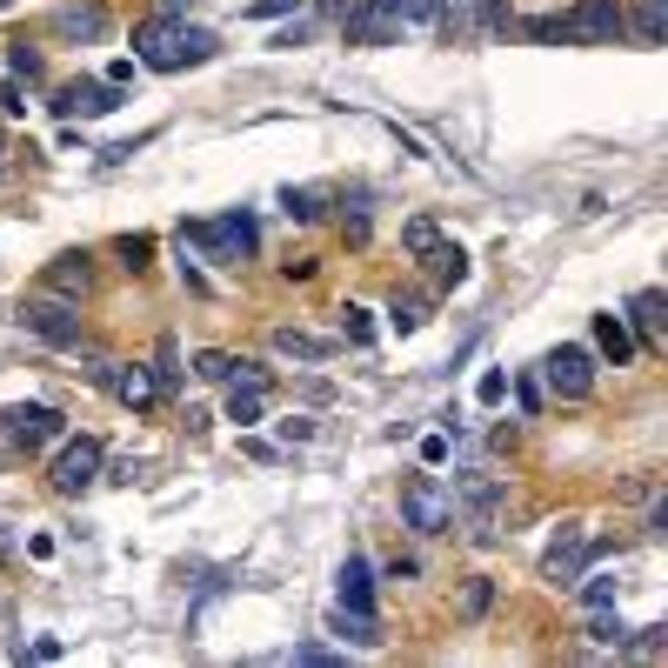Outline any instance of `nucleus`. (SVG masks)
Returning a JSON list of instances; mask_svg holds the SVG:
<instances>
[{"instance_id":"2f4dec72","label":"nucleus","mask_w":668,"mask_h":668,"mask_svg":"<svg viewBox=\"0 0 668 668\" xmlns=\"http://www.w3.org/2000/svg\"><path fill=\"white\" fill-rule=\"evenodd\" d=\"M114 255H121V268H147L154 241H147V234H121V241H114Z\"/></svg>"},{"instance_id":"6e6552de","label":"nucleus","mask_w":668,"mask_h":668,"mask_svg":"<svg viewBox=\"0 0 668 668\" xmlns=\"http://www.w3.org/2000/svg\"><path fill=\"white\" fill-rule=\"evenodd\" d=\"M589 555H595L589 528H581V522H561V535H555L548 555H542V581H555V589H575L581 568H589Z\"/></svg>"},{"instance_id":"412c9836","label":"nucleus","mask_w":668,"mask_h":668,"mask_svg":"<svg viewBox=\"0 0 668 668\" xmlns=\"http://www.w3.org/2000/svg\"><path fill=\"white\" fill-rule=\"evenodd\" d=\"M589 635H595V648H615V655H628V642H635V635L622 628V615H609V609L589 615Z\"/></svg>"},{"instance_id":"dca6fc26","label":"nucleus","mask_w":668,"mask_h":668,"mask_svg":"<svg viewBox=\"0 0 668 668\" xmlns=\"http://www.w3.org/2000/svg\"><path fill=\"white\" fill-rule=\"evenodd\" d=\"M628 41L668 47V14H661V0H635V8H628Z\"/></svg>"},{"instance_id":"f03ea898","label":"nucleus","mask_w":668,"mask_h":668,"mask_svg":"<svg viewBox=\"0 0 668 668\" xmlns=\"http://www.w3.org/2000/svg\"><path fill=\"white\" fill-rule=\"evenodd\" d=\"M401 522L414 535H448L455 528V494L435 481V475H408L401 481Z\"/></svg>"},{"instance_id":"20e7f679","label":"nucleus","mask_w":668,"mask_h":668,"mask_svg":"<svg viewBox=\"0 0 668 668\" xmlns=\"http://www.w3.org/2000/svg\"><path fill=\"white\" fill-rule=\"evenodd\" d=\"M628 41V0H575L568 8V47H615Z\"/></svg>"},{"instance_id":"423d86ee","label":"nucleus","mask_w":668,"mask_h":668,"mask_svg":"<svg viewBox=\"0 0 668 668\" xmlns=\"http://www.w3.org/2000/svg\"><path fill=\"white\" fill-rule=\"evenodd\" d=\"M542 375H548V394H561V401H589V394H595V348L561 342V348H548Z\"/></svg>"},{"instance_id":"5701e85b","label":"nucleus","mask_w":668,"mask_h":668,"mask_svg":"<svg viewBox=\"0 0 668 668\" xmlns=\"http://www.w3.org/2000/svg\"><path fill=\"white\" fill-rule=\"evenodd\" d=\"M635 321L655 334V342L668 348V294H635Z\"/></svg>"},{"instance_id":"f257e3e1","label":"nucleus","mask_w":668,"mask_h":668,"mask_svg":"<svg viewBox=\"0 0 668 668\" xmlns=\"http://www.w3.org/2000/svg\"><path fill=\"white\" fill-rule=\"evenodd\" d=\"M181 247H201L214 268H234L241 255H255V221L241 208L221 214V221H181Z\"/></svg>"},{"instance_id":"b1692460","label":"nucleus","mask_w":668,"mask_h":668,"mask_svg":"<svg viewBox=\"0 0 668 668\" xmlns=\"http://www.w3.org/2000/svg\"><path fill=\"white\" fill-rule=\"evenodd\" d=\"M321 208H327V188H288V194H281V214H288V221H314Z\"/></svg>"},{"instance_id":"a211bd4d","label":"nucleus","mask_w":668,"mask_h":668,"mask_svg":"<svg viewBox=\"0 0 668 668\" xmlns=\"http://www.w3.org/2000/svg\"><path fill=\"white\" fill-rule=\"evenodd\" d=\"M261 408H268V388H255V381H227V422H234V428H255V422H261Z\"/></svg>"},{"instance_id":"a19ab883","label":"nucleus","mask_w":668,"mask_h":668,"mask_svg":"<svg viewBox=\"0 0 668 668\" xmlns=\"http://www.w3.org/2000/svg\"><path fill=\"white\" fill-rule=\"evenodd\" d=\"M301 41H308V21H294V27H281V34H275V47H301Z\"/></svg>"},{"instance_id":"9b49d317","label":"nucleus","mask_w":668,"mask_h":668,"mask_svg":"<svg viewBox=\"0 0 668 668\" xmlns=\"http://www.w3.org/2000/svg\"><path fill=\"white\" fill-rule=\"evenodd\" d=\"M134 54H141V67H154V74H175V67H181V21H175V14L147 21V27L134 34Z\"/></svg>"},{"instance_id":"c85d7f7f","label":"nucleus","mask_w":668,"mask_h":668,"mask_svg":"<svg viewBox=\"0 0 668 668\" xmlns=\"http://www.w3.org/2000/svg\"><path fill=\"white\" fill-rule=\"evenodd\" d=\"M388 321H394V334H414V327H422V321H428V301H414V294L401 301V294H394V308H388Z\"/></svg>"},{"instance_id":"c9c22d12","label":"nucleus","mask_w":668,"mask_h":668,"mask_svg":"<svg viewBox=\"0 0 668 668\" xmlns=\"http://www.w3.org/2000/svg\"><path fill=\"white\" fill-rule=\"evenodd\" d=\"M501 394H509V375H501V368H488V375L475 381V401H481V408H494Z\"/></svg>"},{"instance_id":"49530a36","label":"nucleus","mask_w":668,"mask_h":668,"mask_svg":"<svg viewBox=\"0 0 668 668\" xmlns=\"http://www.w3.org/2000/svg\"><path fill=\"white\" fill-rule=\"evenodd\" d=\"M661 14H668V0H661Z\"/></svg>"},{"instance_id":"ddd939ff","label":"nucleus","mask_w":668,"mask_h":668,"mask_svg":"<svg viewBox=\"0 0 668 668\" xmlns=\"http://www.w3.org/2000/svg\"><path fill=\"white\" fill-rule=\"evenodd\" d=\"M54 34L60 41H101L108 34V8H101V0H88V8H60L54 14Z\"/></svg>"},{"instance_id":"393cba45","label":"nucleus","mask_w":668,"mask_h":668,"mask_svg":"<svg viewBox=\"0 0 668 668\" xmlns=\"http://www.w3.org/2000/svg\"><path fill=\"white\" fill-rule=\"evenodd\" d=\"M194 375H201V381H234V375H241V355H227V348H201V355H194Z\"/></svg>"},{"instance_id":"c756f323","label":"nucleus","mask_w":668,"mask_h":668,"mask_svg":"<svg viewBox=\"0 0 668 668\" xmlns=\"http://www.w3.org/2000/svg\"><path fill=\"white\" fill-rule=\"evenodd\" d=\"M442 14H448V0H401V21L408 27H435Z\"/></svg>"},{"instance_id":"a18cd8bd","label":"nucleus","mask_w":668,"mask_h":668,"mask_svg":"<svg viewBox=\"0 0 668 668\" xmlns=\"http://www.w3.org/2000/svg\"><path fill=\"white\" fill-rule=\"evenodd\" d=\"M0 154H8V134H0Z\"/></svg>"},{"instance_id":"c03bdc74","label":"nucleus","mask_w":668,"mask_h":668,"mask_svg":"<svg viewBox=\"0 0 668 668\" xmlns=\"http://www.w3.org/2000/svg\"><path fill=\"white\" fill-rule=\"evenodd\" d=\"M188 8V0H160V14H181Z\"/></svg>"},{"instance_id":"79ce46f5","label":"nucleus","mask_w":668,"mask_h":668,"mask_svg":"<svg viewBox=\"0 0 668 668\" xmlns=\"http://www.w3.org/2000/svg\"><path fill=\"white\" fill-rule=\"evenodd\" d=\"M355 8V0H321V14H348Z\"/></svg>"},{"instance_id":"aec40b11","label":"nucleus","mask_w":668,"mask_h":668,"mask_svg":"<svg viewBox=\"0 0 668 668\" xmlns=\"http://www.w3.org/2000/svg\"><path fill=\"white\" fill-rule=\"evenodd\" d=\"M488 609H494V581H488V575H468L461 595H455V615H461V622H481Z\"/></svg>"},{"instance_id":"4be33fe9","label":"nucleus","mask_w":668,"mask_h":668,"mask_svg":"<svg viewBox=\"0 0 668 668\" xmlns=\"http://www.w3.org/2000/svg\"><path fill=\"white\" fill-rule=\"evenodd\" d=\"M401 247H408V255H422V261H428V255H435V247H442V227H435L428 214H414V221L401 227Z\"/></svg>"},{"instance_id":"e433bc0d","label":"nucleus","mask_w":668,"mask_h":668,"mask_svg":"<svg viewBox=\"0 0 668 668\" xmlns=\"http://www.w3.org/2000/svg\"><path fill=\"white\" fill-rule=\"evenodd\" d=\"M275 428H281V442H288V448L314 435V422H308V414H288V422H275Z\"/></svg>"},{"instance_id":"2eb2a0df","label":"nucleus","mask_w":668,"mask_h":668,"mask_svg":"<svg viewBox=\"0 0 668 668\" xmlns=\"http://www.w3.org/2000/svg\"><path fill=\"white\" fill-rule=\"evenodd\" d=\"M342 609L375 615V568H368V555H348L342 561Z\"/></svg>"},{"instance_id":"1a4fd4ad","label":"nucleus","mask_w":668,"mask_h":668,"mask_svg":"<svg viewBox=\"0 0 668 668\" xmlns=\"http://www.w3.org/2000/svg\"><path fill=\"white\" fill-rule=\"evenodd\" d=\"M47 108H54L60 121H74V114H80V121H101V114L121 108V88H114V80H67Z\"/></svg>"},{"instance_id":"7c9ffc66","label":"nucleus","mask_w":668,"mask_h":668,"mask_svg":"<svg viewBox=\"0 0 668 668\" xmlns=\"http://www.w3.org/2000/svg\"><path fill=\"white\" fill-rule=\"evenodd\" d=\"M342 334H348L355 348H368V342H375V321H368V308H355V301H348V308H342Z\"/></svg>"},{"instance_id":"9d476101","label":"nucleus","mask_w":668,"mask_h":668,"mask_svg":"<svg viewBox=\"0 0 668 668\" xmlns=\"http://www.w3.org/2000/svg\"><path fill=\"white\" fill-rule=\"evenodd\" d=\"M41 288H47V294H67V301H88V288H94V255H88V247H67V255H54V261L41 268Z\"/></svg>"},{"instance_id":"f704fd0d","label":"nucleus","mask_w":668,"mask_h":668,"mask_svg":"<svg viewBox=\"0 0 668 668\" xmlns=\"http://www.w3.org/2000/svg\"><path fill=\"white\" fill-rule=\"evenodd\" d=\"M628 655H648V661H655V655H668V622H655V628H642V635L628 642Z\"/></svg>"},{"instance_id":"473e14b6","label":"nucleus","mask_w":668,"mask_h":668,"mask_svg":"<svg viewBox=\"0 0 668 668\" xmlns=\"http://www.w3.org/2000/svg\"><path fill=\"white\" fill-rule=\"evenodd\" d=\"M575 589H581V609H589V615L595 609H615V581H602V575L595 581H575Z\"/></svg>"},{"instance_id":"37998d69","label":"nucleus","mask_w":668,"mask_h":668,"mask_svg":"<svg viewBox=\"0 0 668 668\" xmlns=\"http://www.w3.org/2000/svg\"><path fill=\"white\" fill-rule=\"evenodd\" d=\"M8 555H14V535H8V528H0V561H8Z\"/></svg>"},{"instance_id":"7ed1b4c3","label":"nucleus","mask_w":668,"mask_h":668,"mask_svg":"<svg viewBox=\"0 0 668 668\" xmlns=\"http://www.w3.org/2000/svg\"><path fill=\"white\" fill-rule=\"evenodd\" d=\"M21 327L34 334V342H47V348H80V301L41 288L34 301H21Z\"/></svg>"},{"instance_id":"39448f33","label":"nucleus","mask_w":668,"mask_h":668,"mask_svg":"<svg viewBox=\"0 0 668 668\" xmlns=\"http://www.w3.org/2000/svg\"><path fill=\"white\" fill-rule=\"evenodd\" d=\"M101 461H108V448H101L94 435H67V442L54 448V468H47L54 494H88V488L101 481Z\"/></svg>"},{"instance_id":"de8ad7c7","label":"nucleus","mask_w":668,"mask_h":668,"mask_svg":"<svg viewBox=\"0 0 668 668\" xmlns=\"http://www.w3.org/2000/svg\"><path fill=\"white\" fill-rule=\"evenodd\" d=\"M0 8H8V0H0Z\"/></svg>"},{"instance_id":"6ab92c4d","label":"nucleus","mask_w":668,"mask_h":668,"mask_svg":"<svg viewBox=\"0 0 668 668\" xmlns=\"http://www.w3.org/2000/svg\"><path fill=\"white\" fill-rule=\"evenodd\" d=\"M334 635L355 642V648H381V622L361 615V609H334Z\"/></svg>"},{"instance_id":"4468645a","label":"nucleus","mask_w":668,"mask_h":668,"mask_svg":"<svg viewBox=\"0 0 668 668\" xmlns=\"http://www.w3.org/2000/svg\"><path fill=\"white\" fill-rule=\"evenodd\" d=\"M595 355H602V361H615V368H628V361H635V334H628V321H622V314H595Z\"/></svg>"},{"instance_id":"f3484780","label":"nucleus","mask_w":668,"mask_h":668,"mask_svg":"<svg viewBox=\"0 0 668 668\" xmlns=\"http://www.w3.org/2000/svg\"><path fill=\"white\" fill-rule=\"evenodd\" d=\"M275 355H288V361H327L334 342H321V334H308V327H275Z\"/></svg>"},{"instance_id":"58836bf2","label":"nucleus","mask_w":668,"mask_h":668,"mask_svg":"<svg viewBox=\"0 0 668 668\" xmlns=\"http://www.w3.org/2000/svg\"><path fill=\"white\" fill-rule=\"evenodd\" d=\"M294 661H308V668H327V661H334V648H321V642H301V648H294Z\"/></svg>"},{"instance_id":"cd10ccee","label":"nucleus","mask_w":668,"mask_h":668,"mask_svg":"<svg viewBox=\"0 0 668 668\" xmlns=\"http://www.w3.org/2000/svg\"><path fill=\"white\" fill-rule=\"evenodd\" d=\"M214 47H221V41H214L208 27H181V67H194V60H214Z\"/></svg>"},{"instance_id":"ea45409f","label":"nucleus","mask_w":668,"mask_h":668,"mask_svg":"<svg viewBox=\"0 0 668 668\" xmlns=\"http://www.w3.org/2000/svg\"><path fill=\"white\" fill-rule=\"evenodd\" d=\"M422 461L442 468V461H448V435H428V442H422Z\"/></svg>"},{"instance_id":"4c0bfd02","label":"nucleus","mask_w":668,"mask_h":668,"mask_svg":"<svg viewBox=\"0 0 668 668\" xmlns=\"http://www.w3.org/2000/svg\"><path fill=\"white\" fill-rule=\"evenodd\" d=\"M294 8H301V0H255L247 14H255V21H281V14H294Z\"/></svg>"},{"instance_id":"f8f14e48","label":"nucleus","mask_w":668,"mask_h":668,"mask_svg":"<svg viewBox=\"0 0 668 668\" xmlns=\"http://www.w3.org/2000/svg\"><path fill=\"white\" fill-rule=\"evenodd\" d=\"M121 408H154L160 401V375L141 368V361H108V381H101Z\"/></svg>"},{"instance_id":"0eeeda50","label":"nucleus","mask_w":668,"mask_h":668,"mask_svg":"<svg viewBox=\"0 0 668 668\" xmlns=\"http://www.w3.org/2000/svg\"><path fill=\"white\" fill-rule=\"evenodd\" d=\"M0 435H8L14 448H60L67 442V414L60 408H41V401H27V408H8L0 414Z\"/></svg>"},{"instance_id":"bb28decb","label":"nucleus","mask_w":668,"mask_h":668,"mask_svg":"<svg viewBox=\"0 0 668 668\" xmlns=\"http://www.w3.org/2000/svg\"><path fill=\"white\" fill-rule=\"evenodd\" d=\"M154 375H160V394L181 381V348H175V334H160V348H154Z\"/></svg>"},{"instance_id":"a878e982","label":"nucleus","mask_w":668,"mask_h":668,"mask_svg":"<svg viewBox=\"0 0 668 668\" xmlns=\"http://www.w3.org/2000/svg\"><path fill=\"white\" fill-rule=\"evenodd\" d=\"M428 261H435V275H442V288H461V281H468V255H461V247H448V241H442V247H435V255H428Z\"/></svg>"},{"instance_id":"72a5a7b5","label":"nucleus","mask_w":668,"mask_h":668,"mask_svg":"<svg viewBox=\"0 0 668 668\" xmlns=\"http://www.w3.org/2000/svg\"><path fill=\"white\" fill-rule=\"evenodd\" d=\"M8 67H14V80H41V54H34L27 41H14V47H8Z\"/></svg>"}]
</instances>
